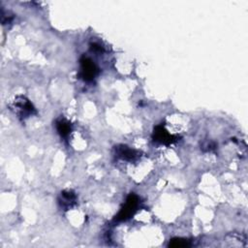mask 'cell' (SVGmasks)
Here are the masks:
<instances>
[{
    "label": "cell",
    "instance_id": "obj_1",
    "mask_svg": "<svg viewBox=\"0 0 248 248\" xmlns=\"http://www.w3.org/2000/svg\"><path fill=\"white\" fill-rule=\"evenodd\" d=\"M11 109L20 119H26L36 114V108L25 96H16L10 105Z\"/></svg>",
    "mask_w": 248,
    "mask_h": 248
},
{
    "label": "cell",
    "instance_id": "obj_2",
    "mask_svg": "<svg viewBox=\"0 0 248 248\" xmlns=\"http://www.w3.org/2000/svg\"><path fill=\"white\" fill-rule=\"evenodd\" d=\"M140 203V200L139 196L136 194H129L126 198V201L123 204V206L120 208L119 212L114 218L115 222H123L129 220L131 217L134 216V214L137 212Z\"/></svg>",
    "mask_w": 248,
    "mask_h": 248
},
{
    "label": "cell",
    "instance_id": "obj_3",
    "mask_svg": "<svg viewBox=\"0 0 248 248\" xmlns=\"http://www.w3.org/2000/svg\"><path fill=\"white\" fill-rule=\"evenodd\" d=\"M79 73L78 76L79 78L86 82L93 81L94 78L98 76L99 74V68L95 64V62L87 57V56H82L79 59Z\"/></svg>",
    "mask_w": 248,
    "mask_h": 248
},
{
    "label": "cell",
    "instance_id": "obj_4",
    "mask_svg": "<svg viewBox=\"0 0 248 248\" xmlns=\"http://www.w3.org/2000/svg\"><path fill=\"white\" fill-rule=\"evenodd\" d=\"M152 139L154 141L165 144V145H170L172 143H175L179 137L176 135L170 134L163 124H159L154 127L153 133H152Z\"/></svg>",
    "mask_w": 248,
    "mask_h": 248
},
{
    "label": "cell",
    "instance_id": "obj_5",
    "mask_svg": "<svg viewBox=\"0 0 248 248\" xmlns=\"http://www.w3.org/2000/svg\"><path fill=\"white\" fill-rule=\"evenodd\" d=\"M113 150H114V156L117 159L130 162V163L137 162L141 156V153L140 151L124 144H119L114 146Z\"/></svg>",
    "mask_w": 248,
    "mask_h": 248
},
{
    "label": "cell",
    "instance_id": "obj_6",
    "mask_svg": "<svg viewBox=\"0 0 248 248\" xmlns=\"http://www.w3.org/2000/svg\"><path fill=\"white\" fill-rule=\"evenodd\" d=\"M59 206L64 210H69L77 203V195L72 190H64L58 198Z\"/></svg>",
    "mask_w": 248,
    "mask_h": 248
},
{
    "label": "cell",
    "instance_id": "obj_7",
    "mask_svg": "<svg viewBox=\"0 0 248 248\" xmlns=\"http://www.w3.org/2000/svg\"><path fill=\"white\" fill-rule=\"evenodd\" d=\"M55 127H56V131L57 133L59 134V136L63 139H68L71 132H72V125L71 123L63 118V117H60L56 120L55 122Z\"/></svg>",
    "mask_w": 248,
    "mask_h": 248
},
{
    "label": "cell",
    "instance_id": "obj_8",
    "mask_svg": "<svg viewBox=\"0 0 248 248\" xmlns=\"http://www.w3.org/2000/svg\"><path fill=\"white\" fill-rule=\"evenodd\" d=\"M217 147H218V144L215 141L210 140H206L202 141L201 144V149L203 152H215L217 150Z\"/></svg>",
    "mask_w": 248,
    "mask_h": 248
},
{
    "label": "cell",
    "instance_id": "obj_9",
    "mask_svg": "<svg viewBox=\"0 0 248 248\" xmlns=\"http://www.w3.org/2000/svg\"><path fill=\"white\" fill-rule=\"evenodd\" d=\"M190 245H191V243H190L189 240H187L185 238H178V237L172 238L169 242V246L170 247H174V248H177V247H188Z\"/></svg>",
    "mask_w": 248,
    "mask_h": 248
},
{
    "label": "cell",
    "instance_id": "obj_10",
    "mask_svg": "<svg viewBox=\"0 0 248 248\" xmlns=\"http://www.w3.org/2000/svg\"><path fill=\"white\" fill-rule=\"evenodd\" d=\"M14 19V15L11 14L9 11H5L4 9H1V21L2 24H10Z\"/></svg>",
    "mask_w": 248,
    "mask_h": 248
},
{
    "label": "cell",
    "instance_id": "obj_11",
    "mask_svg": "<svg viewBox=\"0 0 248 248\" xmlns=\"http://www.w3.org/2000/svg\"><path fill=\"white\" fill-rule=\"evenodd\" d=\"M90 48H91V50H92V51L97 52V53H101V52H103V51H104L103 46H100V45H99V44H97V43H93V44H91V45H90Z\"/></svg>",
    "mask_w": 248,
    "mask_h": 248
}]
</instances>
